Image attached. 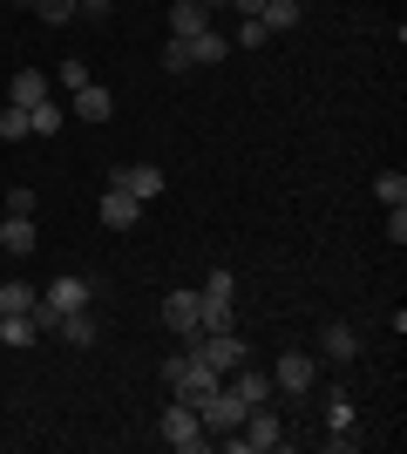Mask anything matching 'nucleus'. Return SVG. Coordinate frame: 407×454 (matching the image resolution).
Returning a JSON list of instances; mask_svg holds the SVG:
<instances>
[{
    "label": "nucleus",
    "mask_w": 407,
    "mask_h": 454,
    "mask_svg": "<svg viewBox=\"0 0 407 454\" xmlns=\"http://www.w3.org/2000/svg\"><path fill=\"white\" fill-rule=\"evenodd\" d=\"M326 427H333V434H353V400H347V394L326 400Z\"/></svg>",
    "instance_id": "obj_25"
},
{
    "label": "nucleus",
    "mask_w": 407,
    "mask_h": 454,
    "mask_svg": "<svg viewBox=\"0 0 407 454\" xmlns=\"http://www.w3.org/2000/svg\"><path fill=\"white\" fill-rule=\"evenodd\" d=\"M75 14H109V0H75Z\"/></svg>",
    "instance_id": "obj_31"
},
{
    "label": "nucleus",
    "mask_w": 407,
    "mask_h": 454,
    "mask_svg": "<svg viewBox=\"0 0 407 454\" xmlns=\"http://www.w3.org/2000/svg\"><path fill=\"white\" fill-rule=\"evenodd\" d=\"M191 353H197L204 366H217V373H231V366H245V360H252V353H245V340H238L231 325H224V333H197V340H191Z\"/></svg>",
    "instance_id": "obj_4"
},
{
    "label": "nucleus",
    "mask_w": 407,
    "mask_h": 454,
    "mask_svg": "<svg viewBox=\"0 0 407 454\" xmlns=\"http://www.w3.org/2000/svg\"><path fill=\"white\" fill-rule=\"evenodd\" d=\"M7 102H14V109H35V102H48V75H41V68H14V89H7Z\"/></svg>",
    "instance_id": "obj_14"
},
{
    "label": "nucleus",
    "mask_w": 407,
    "mask_h": 454,
    "mask_svg": "<svg viewBox=\"0 0 407 454\" xmlns=\"http://www.w3.org/2000/svg\"><path fill=\"white\" fill-rule=\"evenodd\" d=\"M319 353H326V360H353V353H360V333H353V325H326V333H319Z\"/></svg>",
    "instance_id": "obj_15"
},
{
    "label": "nucleus",
    "mask_w": 407,
    "mask_h": 454,
    "mask_svg": "<svg viewBox=\"0 0 407 454\" xmlns=\"http://www.w3.org/2000/svg\"><path fill=\"white\" fill-rule=\"evenodd\" d=\"M238 448H252V454H271V448H286V427H278V414H271V400L245 414V427H238Z\"/></svg>",
    "instance_id": "obj_5"
},
{
    "label": "nucleus",
    "mask_w": 407,
    "mask_h": 454,
    "mask_svg": "<svg viewBox=\"0 0 407 454\" xmlns=\"http://www.w3.org/2000/svg\"><path fill=\"white\" fill-rule=\"evenodd\" d=\"M265 41H271V27H265V20H245V27H238V48H265Z\"/></svg>",
    "instance_id": "obj_27"
},
{
    "label": "nucleus",
    "mask_w": 407,
    "mask_h": 454,
    "mask_svg": "<svg viewBox=\"0 0 407 454\" xmlns=\"http://www.w3.org/2000/svg\"><path fill=\"white\" fill-rule=\"evenodd\" d=\"M156 434L170 441V448H184V454L211 448V434H204V420H197L191 400H170V407H163V420H156Z\"/></svg>",
    "instance_id": "obj_3"
},
{
    "label": "nucleus",
    "mask_w": 407,
    "mask_h": 454,
    "mask_svg": "<svg viewBox=\"0 0 407 454\" xmlns=\"http://www.w3.org/2000/svg\"><path fill=\"white\" fill-rule=\"evenodd\" d=\"M163 68H170V75H191L197 61H191V41H176L170 35V48H163Z\"/></svg>",
    "instance_id": "obj_24"
},
{
    "label": "nucleus",
    "mask_w": 407,
    "mask_h": 454,
    "mask_svg": "<svg viewBox=\"0 0 407 454\" xmlns=\"http://www.w3.org/2000/svg\"><path fill=\"white\" fill-rule=\"evenodd\" d=\"M55 333H61V340H68V346H96V312L82 305V312H68V319H61Z\"/></svg>",
    "instance_id": "obj_17"
},
{
    "label": "nucleus",
    "mask_w": 407,
    "mask_h": 454,
    "mask_svg": "<svg viewBox=\"0 0 407 454\" xmlns=\"http://www.w3.org/2000/svg\"><path fill=\"white\" fill-rule=\"evenodd\" d=\"M14 7H27V0H14Z\"/></svg>",
    "instance_id": "obj_33"
},
{
    "label": "nucleus",
    "mask_w": 407,
    "mask_h": 454,
    "mask_svg": "<svg viewBox=\"0 0 407 454\" xmlns=\"http://www.w3.org/2000/svg\"><path fill=\"white\" fill-rule=\"evenodd\" d=\"M163 325L176 333V346H191L197 333H204V312H197V292H184V285H176L170 299H163Z\"/></svg>",
    "instance_id": "obj_6"
},
{
    "label": "nucleus",
    "mask_w": 407,
    "mask_h": 454,
    "mask_svg": "<svg viewBox=\"0 0 407 454\" xmlns=\"http://www.w3.org/2000/svg\"><path fill=\"white\" fill-rule=\"evenodd\" d=\"M245 414H252V407H245L231 387H217V394L197 400V420H204V434H211L217 448H238V427H245Z\"/></svg>",
    "instance_id": "obj_2"
},
{
    "label": "nucleus",
    "mask_w": 407,
    "mask_h": 454,
    "mask_svg": "<svg viewBox=\"0 0 407 454\" xmlns=\"http://www.w3.org/2000/svg\"><path fill=\"white\" fill-rule=\"evenodd\" d=\"M373 197H380V204H407V176L401 170H380V176H373Z\"/></svg>",
    "instance_id": "obj_21"
},
{
    "label": "nucleus",
    "mask_w": 407,
    "mask_h": 454,
    "mask_svg": "<svg viewBox=\"0 0 407 454\" xmlns=\"http://www.w3.org/2000/svg\"><path fill=\"white\" fill-rule=\"evenodd\" d=\"M0 319H7V312H0Z\"/></svg>",
    "instance_id": "obj_34"
},
{
    "label": "nucleus",
    "mask_w": 407,
    "mask_h": 454,
    "mask_svg": "<svg viewBox=\"0 0 407 454\" xmlns=\"http://www.w3.org/2000/svg\"><path fill=\"white\" fill-rule=\"evenodd\" d=\"M55 82H61V89H68V95H75V89H82V82H89V68H82V61H75V55H68V61H61V68H55Z\"/></svg>",
    "instance_id": "obj_28"
},
{
    "label": "nucleus",
    "mask_w": 407,
    "mask_h": 454,
    "mask_svg": "<svg viewBox=\"0 0 407 454\" xmlns=\"http://www.w3.org/2000/svg\"><path fill=\"white\" fill-rule=\"evenodd\" d=\"M7 217H35V190H27V184L7 190Z\"/></svg>",
    "instance_id": "obj_26"
},
{
    "label": "nucleus",
    "mask_w": 407,
    "mask_h": 454,
    "mask_svg": "<svg viewBox=\"0 0 407 454\" xmlns=\"http://www.w3.org/2000/svg\"><path fill=\"white\" fill-rule=\"evenodd\" d=\"M96 217H102L109 231H136V224H143V204H136L129 190L109 184V190H102V210H96Z\"/></svg>",
    "instance_id": "obj_9"
},
{
    "label": "nucleus",
    "mask_w": 407,
    "mask_h": 454,
    "mask_svg": "<svg viewBox=\"0 0 407 454\" xmlns=\"http://www.w3.org/2000/svg\"><path fill=\"white\" fill-rule=\"evenodd\" d=\"M312 380H319V360L312 353H286L271 366V394H312Z\"/></svg>",
    "instance_id": "obj_7"
},
{
    "label": "nucleus",
    "mask_w": 407,
    "mask_h": 454,
    "mask_svg": "<svg viewBox=\"0 0 407 454\" xmlns=\"http://www.w3.org/2000/svg\"><path fill=\"white\" fill-rule=\"evenodd\" d=\"M41 340V325L27 319V312H7V319H0V346H35Z\"/></svg>",
    "instance_id": "obj_18"
},
{
    "label": "nucleus",
    "mask_w": 407,
    "mask_h": 454,
    "mask_svg": "<svg viewBox=\"0 0 407 454\" xmlns=\"http://www.w3.org/2000/svg\"><path fill=\"white\" fill-rule=\"evenodd\" d=\"M109 184H116V190H129L136 204L163 197V170H156V163H116V170H109Z\"/></svg>",
    "instance_id": "obj_8"
},
{
    "label": "nucleus",
    "mask_w": 407,
    "mask_h": 454,
    "mask_svg": "<svg viewBox=\"0 0 407 454\" xmlns=\"http://www.w3.org/2000/svg\"><path fill=\"white\" fill-rule=\"evenodd\" d=\"M35 299H41V292H27V285H0V312H35Z\"/></svg>",
    "instance_id": "obj_22"
},
{
    "label": "nucleus",
    "mask_w": 407,
    "mask_h": 454,
    "mask_svg": "<svg viewBox=\"0 0 407 454\" xmlns=\"http://www.w3.org/2000/svg\"><path fill=\"white\" fill-rule=\"evenodd\" d=\"M299 14H306V0H265V14H258V20H265L271 35H286V27H299Z\"/></svg>",
    "instance_id": "obj_16"
},
{
    "label": "nucleus",
    "mask_w": 407,
    "mask_h": 454,
    "mask_svg": "<svg viewBox=\"0 0 407 454\" xmlns=\"http://www.w3.org/2000/svg\"><path fill=\"white\" fill-rule=\"evenodd\" d=\"M27 7H35L41 20H68V14H75V0H27Z\"/></svg>",
    "instance_id": "obj_29"
},
{
    "label": "nucleus",
    "mask_w": 407,
    "mask_h": 454,
    "mask_svg": "<svg viewBox=\"0 0 407 454\" xmlns=\"http://www.w3.org/2000/svg\"><path fill=\"white\" fill-rule=\"evenodd\" d=\"M224 55H231V35H217V27L191 35V61H224Z\"/></svg>",
    "instance_id": "obj_19"
},
{
    "label": "nucleus",
    "mask_w": 407,
    "mask_h": 454,
    "mask_svg": "<svg viewBox=\"0 0 407 454\" xmlns=\"http://www.w3.org/2000/svg\"><path fill=\"white\" fill-rule=\"evenodd\" d=\"M68 109H75L82 122H109V115H116V95L102 89V82H82V89L68 95Z\"/></svg>",
    "instance_id": "obj_11"
},
{
    "label": "nucleus",
    "mask_w": 407,
    "mask_h": 454,
    "mask_svg": "<svg viewBox=\"0 0 407 454\" xmlns=\"http://www.w3.org/2000/svg\"><path fill=\"white\" fill-rule=\"evenodd\" d=\"M163 380H170V394H176V400H191V407H197L204 394H217V387H224V373H217V366H204L191 346H176L170 360H163Z\"/></svg>",
    "instance_id": "obj_1"
},
{
    "label": "nucleus",
    "mask_w": 407,
    "mask_h": 454,
    "mask_svg": "<svg viewBox=\"0 0 407 454\" xmlns=\"http://www.w3.org/2000/svg\"><path fill=\"white\" fill-rule=\"evenodd\" d=\"M61 122H68L61 102H35V109H27V129H35V136H61Z\"/></svg>",
    "instance_id": "obj_20"
},
{
    "label": "nucleus",
    "mask_w": 407,
    "mask_h": 454,
    "mask_svg": "<svg viewBox=\"0 0 407 454\" xmlns=\"http://www.w3.org/2000/svg\"><path fill=\"white\" fill-rule=\"evenodd\" d=\"M35 245H41L35 217H7V224H0V251H7V258H35Z\"/></svg>",
    "instance_id": "obj_12"
},
{
    "label": "nucleus",
    "mask_w": 407,
    "mask_h": 454,
    "mask_svg": "<svg viewBox=\"0 0 407 454\" xmlns=\"http://www.w3.org/2000/svg\"><path fill=\"white\" fill-rule=\"evenodd\" d=\"M231 7H238L245 20H252V14H265V0H231Z\"/></svg>",
    "instance_id": "obj_30"
},
{
    "label": "nucleus",
    "mask_w": 407,
    "mask_h": 454,
    "mask_svg": "<svg viewBox=\"0 0 407 454\" xmlns=\"http://www.w3.org/2000/svg\"><path fill=\"white\" fill-rule=\"evenodd\" d=\"M204 7H211V14H217V7H231V0H204Z\"/></svg>",
    "instance_id": "obj_32"
},
{
    "label": "nucleus",
    "mask_w": 407,
    "mask_h": 454,
    "mask_svg": "<svg viewBox=\"0 0 407 454\" xmlns=\"http://www.w3.org/2000/svg\"><path fill=\"white\" fill-rule=\"evenodd\" d=\"M204 27H211V7H204V0H170V35L176 41L204 35Z\"/></svg>",
    "instance_id": "obj_13"
},
{
    "label": "nucleus",
    "mask_w": 407,
    "mask_h": 454,
    "mask_svg": "<svg viewBox=\"0 0 407 454\" xmlns=\"http://www.w3.org/2000/svg\"><path fill=\"white\" fill-rule=\"evenodd\" d=\"M224 387H231V394L245 400V407H265V400H271V373H258L252 360H245V366H231V373H224Z\"/></svg>",
    "instance_id": "obj_10"
},
{
    "label": "nucleus",
    "mask_w": 407,
    "mask_h": 454,
    "mask_svg": "<svg viewBox=\"0 0 407 454\" xmlns=\"http://www.w3.org/2000/svg\"><path fill=\"white\" fill-rule=\"evenodd\" d=\"M20 136H35V129H27V109L7 102V109H0V143H20Z\"/></svg>",
    "instance_id": "obj_23"
}]
</instances>
